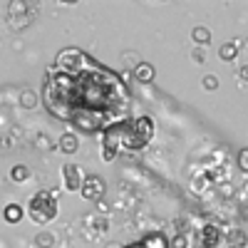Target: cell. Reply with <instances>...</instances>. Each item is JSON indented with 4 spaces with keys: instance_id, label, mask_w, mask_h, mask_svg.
Returning <instances> with one entry per match:
<instances>
[{
    "instance_id": "cell-3",
    "label": "cell",
    "mask_w": 248,
    "mask_h": 248,
    "mask_svg": "<svg viewBox=\"0 0 248 248\" xmlns=\"http://www.w3.org/2000/svg\"><path fill=\"white\" fill-rule=\"evenodd\" d=\"M85 55H82L79 50L70 47V50H62L57 55V65H60V72H70V75H79V72H85L82 67H85Z\"/></svg>"
},
{
    "instance_id": "cell-22",
    "label": "cell",
    "mask_w": 248,
    "mask_h": 248,
    "mask_svg": "<svg viewBox=\"0 0 248 248\" xmlns=\"http://www.w3.org/2000/svg\"><path fill=\"white\" fill-rule=\"evenodd\" d=\"M194 60H196V62H203V52L196 50V52H194Z\"/></svg>"
},
{
    "instance_id": "cell-21",
    "label": "cell",
    "mask_w": 248,
    "mask_h": 248,
    "mask_svg": "<svg viewBox=\"0 0 248 248\" xmlns=\"http://www.w3.org/2000/svg\"><path fill=\"white\" fill-rule=\"evenodd\" d=\"M238 77H241L243 82H248V65H243V67L238 70Z\"/></svg>"
},
{
    "instance_id": "cell-8",
    "label": "cell",
    "mask_w": 248,
    "mask_h": 248,
    "mask_svg": "<svg viewBox=\"0 0 248 248\" xmlns=\"http://www.w3.org/2000/svg\"><path fill=\"white\" fill-rule=\"evenodd\" d=\"M226 246L229 248H246L248 246V233L243 229H231L226 233Z\"/></svg>"
},
{
    "instance_id": "cell-17",
    "label": "cell",
    "mask_w": 248,
    "mask_h": 248,
    "mask_svg": "<svg viewBox=\"0 0 248 248\" xmlns=\"http://www.w3.org/2000/svg\"><path fill=\"white\" fill-rule=\"evenodd\" d=\"M238 169H241V171H246V174H248V147H246V149H241V152H238Z\"/></svg>"
},
{
    "instance_id": "cell-16",
    "label": "cell",
    "mask_w": 248,
    "mask_h": 248,
    "mask_svg": "<svg viewBox=\"0 0 248 248\" xmlns=\"http://www.w3.org/2000/svg\"><path fill=\"white\" fill-rule=\"evenodd\" d=\"M203 87L209 90V92L218 90V77L216 75H203Z\"/></svg>"
},
{
    "instance_id": "cell-15",
    "label": "cell",
    "mask_w": 248,
    "mask_h": 248,
    "mask_svg": "<svg viewBox=\"0 0 248 248\" xmlns=\"http://www.w3.org/2000/svg\"><path fill=\"white\" fill-rule=\"evenodd\" d=\"M20 102H23V107H35L37 105V94L32 90H23V94H20Z\"/></svg>"
},
{
    "instance_id": "cell-4",
    "label": "cell",
    "mask_w": 248,
    "mask_h": 248,
    "mask_svg": "<svg viewBox=\"0 0 248 248\" xmlns=\"http://www.w3.org/2000/svg\"><path fill=\"white\" fill-rule=\"evenodd\" d=\"M85 171H82L77 164H65L62 167V184H65L67 191H82V186H85Z\"/></svg>"
},
{
    "instance_id": "cell-18",
    "label": "cell",
    "mask_w": 248,
    "mask_h": 248,
    "mask_svg": "<svg viewBox=\"0 0 248 248\" xmlns=\"http://www.w3.org/2000/svg\"><path fill=\"white\" fill-rule=\"evenodd\" d=\"M37 246L50 248V246H52V236H50V233H40V236H37Z\"/></svg>"
},
{
    "instance_id": "cell-5",
    "label": "cell",
    "mask_w": 248,
    "mask_h": 248,
    "mask_svg": "<svg viewBox=\"0 0 248 248\" xmlns=\"http://www.w3.org/2000/svg\"><path fill=\"white\" fill-rule=\"evenodd\" d=\"M223 241H226V236L216 223H206L199 231V248H218Z\"/></svg>"
},
{
    "instance_id": "cell-2",
    "label": "cell",
    "mask_w": 248,
    "mask_h": 248,
    "mask_svg": "<svg viewBox=\"0 0 248 248\" xmlns=\"http://www.w3.org/2000/svg\"><path fill=\"white\" fill-rule=\"evenodd\" d=\"M28 216L37 226L40 223H50L57 216V199L50 191H35L30 196V203H28Z\"/></svg>"
},
{
    "instance_id": "cell-13",
    "label": "cell",
    "mask_w": 248,
    "mask_h": 248,
    "mask_svg": "<svg viewBox=\"0 0 248 248\" xmlns=\"http://www.w3.org/2000/svg\"><path fill=\"white\" fill-rule=\"evenodd\" d=\"M28 176H30V169L25 167V164H17V167L10 169V179H13L15 184H25Z\"/></svg>"
},
{
    "instance_id": "cell-19",
    "label": "cell",
    "mask_w": 248,
    "mask_h": 248,
    "mask_svg": "<svg viewBox=\"0 0 248 248\" xmlns=\"http://www.w3.org/2000/svg\"><path fill=\"white\" fill-rule=\"evenodd\" d=\"M171 248H186V236H174Z\"/></svg>"
},
{
    "instance_id": "cell-1",
    "label": "cell",
    "mask_w": 248,
    "mask_h": 248,
    "mask_svg": "<svg viewBox=\"0 0 248 248\" xmlns=\"http://www.w3.org/2000/svg\"><path fill=\"white\" fill-rule=\"evenodd\" d=\"M152 137H154V119L149 114L122 122V149L141 152L152 141Z\"/></svg>"
},
{
    "instance_id": "cell-9",
    "label": "cell",
    "mask_w": 248,
    "mask_h": 248,
    "mask_svg": "<svg viewBox=\"0 0 248 248\" xmlns=\"http://www.w3.org/2000/svg\"><path fill=\"white\" fill-rule=\"evenodd\" d=\"M154 75H156V70H154V65H149V62H139V65L134 67V77L141 82V85L154 82Z\"/></svg>"
},
{
    "instance_id": "cell-11",
    "label": "cell",
    "mask_w": 248,
    "mask_h": 248,
    "mask_svg": "<svg viewBox=\"0 0 248 248\" xmlns=\"http://www.w3.org/2000/svg\"><path fill=\"white\" fill-rule=\"evenodd\" d=\"M77 147H79V139H77L72 132H67V134H62V137H60V149L65 152V154H75Z\"/></svg>"
},
{
    "instance_id": "cell-6",
    "label": "cell",
    "mask_w": 248,
    "mask_h": 248,
    "mask_svg": "<svg viewBox=\"0 0 248 248\" xmlns=\"http://www.w3.org/2000/svg\"><path fill=\"white\" fill-rule=\"evenodd\" d=\"M79 194L85 196L87 201H99V199H105V194H107V184H105L102 176H87Z\"/></svg>"
},
{
    "instance_id": "cell-20",
    "label": "cell",
    "mask_w": 248,
    "mask_h": 248,
    "mask_svg": "<svg viewBox=\"0 0 248 248\" xmlns=\"http://www.w3.org/2000/svg\"><path fill=\"white\" fill-rule=\"evenodd\" d=\"M10 13H25V3H10Z\"/></svg>"
},
{
    "instance_id": "cell-7",
    "label": "cell",
    "mask_w": 248,
    "mask_h": 248,
    "mask_svg": "<svg viewBox=\"0 0 248 248\" xmlns=\"http://www.w3.org/2000/svg\"><path fill=\"white\" fill-rule=\"evenodd\" d=\"M127 248H171V243L167 241L164 233H149V236H144L137 243H129Z\"/></svg>"
},
{
    "instance_id": "cell-10",
    "label": "cell",
    "mask_w": 248,
    "mask_h": 248,
    "mask_svg": "<svg viewBox=\"0 0 248 248\" xmlns=\"http://www.w3.org/2000/svg\"><path fill=\"white\" fill-rule=\"evenodd\" d=\"M23 216H25V211H23V206H20V203H8L5 209H3L5 223H20V221H23Z\"/></svg>"
},
{
    "instance_id": "cell-12",
    "label": "cell",
    "mask_w": 248,
    "mask_h": 248,
    "mask_svg": "<svg viewBox=\"0 0 248 248\" xmlns=\"http://www.w3.org/2000/svg\"><path fill=\"white\" fill-rule=\"evenodd\" d=\"M191 37H194L196 45H209V43H211V32H209V28H203V25L194 28V30H191Z\"/></svg>"
},
{
    "instance_id": "cell-14",
    "label": "cell",
    "mask_w": 248,
    "mask_h": 248,
    "mask_svg": "<svg viewBox=\"0 0 248 248\" xmlns=\"http://www.w3.org/2000/svg\"><path fill=\"white\" fill-rule=\"evenodd\" d=\"M236 55H238V43H226V45L218 50V57H221L223 62L236 60Z\"/></svg>"
}]
</instances>
